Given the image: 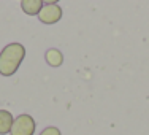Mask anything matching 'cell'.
<instances>
[{
  "instance_id": "cell-1",
  "label": "cell",
  "mask_w": 149,
  "mask_h": 135,
  "mask_svg": "<svg viewBox=\"0 0 149 135\" xmlns=\"http://www.w3.org/2000/svg\"><path fill=\"white\" fill-rule=\"evenodd\" d=\"M26 57V48L21 43H10L0 51V75L13 76Z\"/></svg>"
},
{
  "instance_id": "cell-2",
  "label": "cell",
  "mask_w": 149,
  "mask_h": 135,
  "mask_svg": "<svg viewBox=\"0 0 149 135\" xmlns=\"http://www.w3.org/2000/svg\"><path fill=\"white\" fill-rule=\"evenodd\" d=\"M35 129H37V122L32 118L30 115H19L17 118H15V122H13L11 127V135H33Z\"/></svg>"
},
{
  "instance_id": "cell-3",
  "label": "cell",
  "mask_w": 149,
  "mask_h": 135,
  "mask_svg": "<svg viewBox=\"0 0 149 135\" xmlns=\"http://www.w3.org/2000/svg\"><path fill=\"white\" fill-rule=\"evenodd\" d=\"M62 15H63V11L57 3H54V5H43L41 11L38 13V19H40V22L46 24V26H51V24L59 22L62 19Z\"/></svg>"
},
{
  "instance_id": "cell-4",
  "label": "cell",
  "mask_w": 149,
  "mask_h": 135,
  "mask_svg": "<svg viewBox=\"0 0 149 135\" xmlns=\"http://www.w3.org/2000/svg\"><path fill=\"white\" fill-rule=\"evenodd\" d=\"M43 5V0H21V8L29 16H38Z\"/></svg>"
},
{
  "instance_id": "cell-5",
  "label": "cell",
  "mask_w": 149,
  "mask_h": 135,
  "mask_svg": "<svg viewBox=\"0 0 149 135\" xmlns=\"http://www.w3.org/2000/svg\"><path fill=\"white\" fill-rule=\"evenodd\" d=\"M15 118L8 110H0V135H6L11 132Z\"/></svg>"
},
{
  "instance_id": "cell-6",
  "label": "cell",
  "mask_w": 149,
  "mask_h": 135,
  "mask_svg": "<svg viewBox=\"0 0 149 135\" xmlns=\"http://www.w3.org/2000/svg\"><path fill=\"white\" fill-rule=\"evenodd\" d=\"M45 59H46V64H48L49 67H60L63 64L62 52L56 48H49L48 51L45 52Z\"/></svg>"
},
{
  "instance_id": "cell-7",
  "label": "cell",
  "mask_w": 149,
  "mask_h": 135,
  "mask_svg": "<svg viewBox=\"0 0 149 135\" xmlns=\"http://www.w3.org/2000/svg\"><path fill=\"white\" fill-rule=\"evenodd\" d=\"M40 135H62V132H60L59 127H56V126H49V127H46V129L41 130Z\"/></svg>"
},
{
  "instance_id": "cell-8",
  "label": "cell",
  "mask_w": 149,
  "mask_h": 135,
  "mask_svg": "<svg viewBox=\"0 0 149 135\" xmlns=\"http://www.w3.org/2000/svg\"><path fill=\"white\" fill-rule=\"evenodd\" d=\"M59 0H43L45 5H54V3H57Z\"/></svg>"
}]
</instances>
